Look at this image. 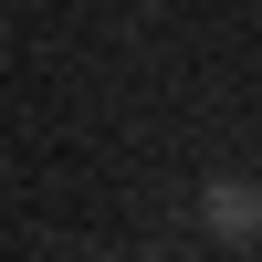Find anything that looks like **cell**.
<instances>
[{"mask_svg":"<svg viewBox=\"0 0 262 262\" xmlns=\"http://www.w3.org/2000/svg\"><path fill=\"white\" fill-rule=\"evenodd\" d=\"M200 231L231 242V252L262 242V189H252V179H210V189H200Z\"/></svg>","mask_w":262,"mask_h":262,"instance_id":"6da1fadb","label":"cell"}]
</instances>
